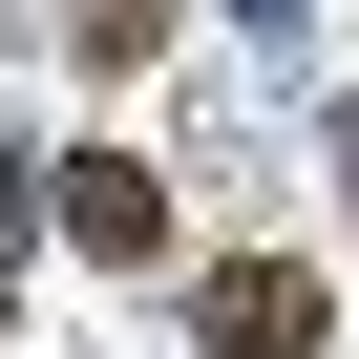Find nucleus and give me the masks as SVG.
Masks as SVG:
<instances>
[{"label":"nucleus","mask_w":359,"mask_h":359,"mask_svg":"<svg viewBox=\"0 0 359 359\" xmlns=\"http://www.w3.org/2000/svg\"><path fill=\"white\" fill-rule=\"evenodd\" d=\"M64 191V233L106 254V275H169V169H127V148H85V169H43Z\"/></svg>","instance_id":"obj_1"},{"label":"nucleus","mask_w":359,"mask_h":359,"mask_svg":"<svg viewBox=\"0 0 359 359\" xmlns=\"http://www.w3.org/2000/svg\"><path fill=\"white\" fill-rule=\"evenodd\" d=\"M212 359H317V275L296 254H233L212 275Z\"/></svg>","instance_id":"obj_2"},{"label":"nucleus","mask_w":359,"mask_h":359,"mask_svg":"<svg viewBox=\"0 0 359 359\" xmlns=\"http://www.w3.org/2000/svg\"><path fill=\"white\" fill-rule=\"evenodd\" d=\"M64 43L85 64H169V0H64Z\"/></svg>","instance_id":"obj_3"}]
</instances>
